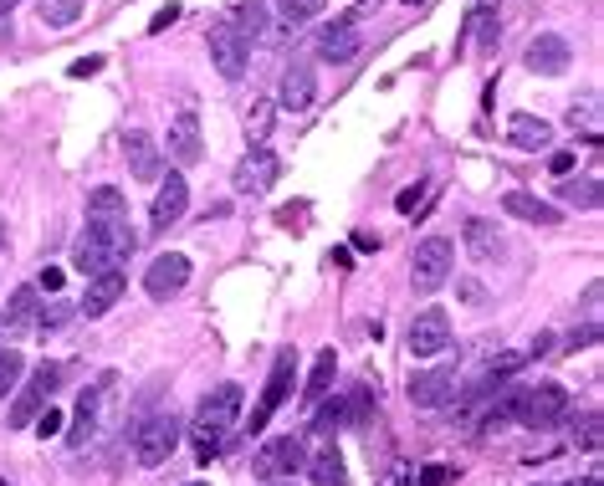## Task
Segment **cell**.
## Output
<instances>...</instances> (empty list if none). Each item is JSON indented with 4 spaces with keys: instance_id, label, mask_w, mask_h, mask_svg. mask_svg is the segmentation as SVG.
<instances>
[{
    "instance_id": "19",
    "label": "cell",
    "mask_w": 604,
    "mask_h": 486,
    "mask_svg": "<svg viewBox=\"0 0 604 486\" xmlns=\"http://www.w3.org/2000/svg\"><path fill=\"white\" fill-rule=\"evenodd\" d=\"M502 210H507L512 220H528V226H558V220H564V210L548 205V200H538V195H528V190L502 195Z\"/></svg>"
},
{
    "instance_id": "20",
    "label": "cell",
    "mask_w": 604,
    "mask_h": 486,
    "mask_svg": "<svg viewBox=\"0 0 604 486\" xmlns=\"http://www.w3.org/2000/svg\"><path fill=\"white\" fill-rule=\"evenodd\" d=\"M461 241H466V251L477 256V261H492V256H502V231L492 226V220H482V215H471L466 220V231H461Z\"/></svg>"
},
{
    "instance_id": "45",
    "label": "cell",
    "mask_w": 604,
    "mask_h": 486,
    "mask_svg": "<svg viewBox=\"0 0 604 486\" xmlns=\"http://www.w3.org/2000/svg\"><path fill=\"white\" fill-rule=\"evenodd\" d=\"M67 72H72V77H93V72H103V57H82V62H72Z\"/></svg>"
},
{
    "instance_id": "25",
    "label": "cell",
    "mask_w": 604,
    "mask_h": 486,
    "mask_svg": "<svg viewBox=\"0 0 604 486\" xmlns=\"http://www.w3.org/2000/svg\"><path fill=\"white\" fill-rule=\"evenodd\" d=\"M333 369H338L333 348H323L318 359H313V374H308V389H302V400H308V405H323V394H328V384H333Z\"/></svg>"
},
{
    "instance_id": "39",
    "label": "cell",
    "mask_w": 604,
    "mask_h": 486,
    "mask_svg": "<svg viewBox=\"0 0 604 486\" xmlns=\"http://www.w3.org/2000/svg\"><path fill=\"white\" fill-rule=\"evenodd\" d=\"M420 200H425V185H415V190H400V200H395V210H400V215H420V210H425Z\"/></svg>"
},
{
    "instance_id": "27",
    "label": "cell",
    "mask_w": 604,
    "mask_h": 486,
    "mask_svg": "<svg viewBox=\"0 0 604 486\" xmlns=\"http://www.w3.org/2000/svg\"><path fill=\"white\" fill-rule=\"evenodd\" d=\"M313 486H349V466H343L338 451L313 456Z\"/></svg>"
},
{
    "instance_id": "42",
    "label": "cell",
    "mask_w": 604,
    "mask_h": 486,
    "mask_svg": "<svg viewBox=\"0 0 604 486\" xmlns=\"http://www.w3.org/2000/svg\"><path fill=\"white\" fill-rule=\"evenodd\" d=\"M36 292L57 297V292H62V267H47V272H41V277H36Z\"/></svg>"
},
{
    "instance_id": "8",
    "label": "cell",
    "mask_w": 604,
    "mask_h": 486,
    "mask_svg": "<svg viewBox=\"0 0 604 486\" xmlns=\"http://www.w3.org/2000/svg\"><path fill=\"white\" fill-rule=\"evenodd\" d=\"M57 384H62V364H41V369L31 374V384L16 394V405H11V415H6V420H11L16 430H21V425H31V420L41 415V405L52 400V389H57Z\"/></svg>"
},
{
    "instance_id": "18",
    "label": "cell",
    "mask_w": 604,
    "mask_h": 486,
    "mask_svg": "<svg viewBox=\"0 0 604 486\" xmlns=\"http://www.w3.org/2000/svg\"><path fill=\"white\" fill-rule=\"evenodd\" d=\"M200 118L195 113H180V118H169V159L175 164H200Z\"/></svg>"
},
{
    "instance_id": "7",
    "label": "cell",
    "mask_w": 604,
    "mask_h": 486,
    "mask_svg": "<svg viewBox=\"0 0 604 486\" xmlns=\"http://www.w3.org/2000/svg\"><path fill=\"white\" fill-rule=\"evenodd\" d=\"M456 389H461V369H456V364L420 369V374L410 379V400H415L420 410H441V405L456 400Z\"/></svg>"
},
{
    "instance_id": "31",
    "label": "cell",
    "mask_w": 604,
    "mask_h": 486,
    "mask_svg": "<svg viewBox=\"0 0 604 486\" xmlns=\"http://www.w3.org/2000/svg\"><path fill=\"white\" fill-rule=\"evenodd\" d=\"M16 328H36V287H21L16 297H11V313H6Z\"/></svg>"
},
{
    "instance_id": "28",
    "label": "cell",
    "mask_w": 604,
    "mask_h": 486,
    "mask_svg": "<svg viewBox=\"0 0 604 486\" xmlns=\"http://www.w3.org/2000/svg\"><path fill=\"white\" fill-rule=\"evenodd\" d=\"M41 6V21L47 26H72L82 11H88V0H36Z\"/></svg>"
},
{
    "instance_id": "32",
    "label": "cell",
    "mask_w": 604,
    "mask_h": 486,
    "mask_svg": "<svg viewBox=\"0 0 604 486\" xmlns=\"http://www.w3.org/2000/svg\"><path fill=\"white\" fill-rule=\"evenodd\" d=\"M323 6H328V0H282V21L287 26H302V21H313V16H323Z\"/></svg>"
},
{
    "instance_id": "13",
    "label": "cell",
    "mask_w": 604,
    "mask_h": 486,
    "mask_svg": "<svg viewBox=\"0 0 604 486\" xmlns=\"http://www.w3.org/2000/svg\"><path fill=\"white\" fill-rule=\"evenodd\" d=\"M210 62H215V72H221L226 82H241L246 77V41L231 31V21L210 26Z\"/></svg>"
},
{
    "instance_id": "53",
    "label": "cell",
    "mask_w": 604,
    "mask_h": 486,
    "mask_svg": "<svg viewBox=\"0 0 604 486\" xmlns=\"http://www.w3.org/2000/svg\"><path fill=\"white\" fill-rule=\"evenodd\" d=\"M277 486H292V481H277Z\"/></svg>"
},
{
    "instance_id": "33",
    "label": "cell",
    "mask_w": 604,
    "mask_h": 486,
    "mask_svg": "<svg viewBox=\"0 0 604 486\" xmlns=\"http://www.w3.org/2000/svg\"><path fill=\"white\" fill-rule=\"evenodd\" d=\"M267 134H272V103H256L251 118H246V139L251 144H267Z\"/></svg>"
},
{
    "instance_id": "21",
    "label": "cell",
    "mask_w": 604,
    "mask_h": 486,
    "mask_svg": "<svg viewBox=\"0 0 604 486\" xmlns=\"http://www.w3.org/2000/svg\"><path fill=\"white\" fill-rule=\"evenodd\" d=\"M354 52H359L354 21H338V26H328V31L318 36V57H323V62H349Z\"/></svg>"
},
{
    "instance_id": "41",
    "label": "cell",
    "mask_w": 604,
    "mask_h": 486,
    "mask_svg": "<svg viewBox=\"0 0 604 486\" xmlns=\"http://www.w3.org/2000/svg\"><path fill=\"white\" fill-rule=\"evenodd\" d=\"M451 481H456L451 466H425V471H420V486H451Z\"/></svg>"
},
{
    "instance_id": "51",
    "label": "cell",
    "mask_w": 604,
    "mask_h": 486,
    "mask_svg": "<svg viewBox=\"0 0 604 486\" xmlns=\"http://www.w3.org/2000/svg\"><path fill=\"white\" fill-rule=\"evenodd\" d=\"M405 6H420V0H405Z\"/></svg>"
},
{
    "instance_id": "48",
    "label": "cell",
    "mask_w": 604,
    "mask_h": 486,
    "mask_svg": "<svg viewBox=\"0 0 604 486\" xmlns=\"http://www.w3.org/2000/svg\"><path fill=\"white\" fill-rule=\"evenodd\" d=\"M564 486H599V476H584V481H564Z\"/></svg>"
},
{
    "instance_id": "6",
    "label": "cell",
    "mask_w": 604,
    "mask_h": 486,
    "mask_svg": "<svg viewBox=\"0 0 604 486\" xmlns=\"http://www.w3.org/2000/svg\"><path fill=\"white\" fill-rule=\"evenodd\" d=\"M292 369H297V353L292 348H282L277 353V364H272V379H267V389H262V400H256V410H251V435L256 430H267V420L282 410V400H287V389H292Z\"/></svg>"
},
{
    "instance_id": "30",
    "label": "cell",
    "mask_w": 604,
    "mask_h": 486,
    "mask_svg": "<svg viewBox=\"0 0 604 486\" xmlns=\"http://www.w3.org/2000/svg\"><path fill=\"white\" fill-rule=\"evenodd\" d=\"M88 215H93V220H118V215H123V190L98 185V190L88 195Z\"/></svg>"
},
{
    "instance_id": "52",
    "label": "cell",
    "mask_w": 604,
    "mask_h": 486,
    "mask_svg": "<svg viewBox=\"0 0 604 486\" xmlns=\"http://www.w3.org/2000/svg\"><path fill=\"white\" fill-rule=\"evenodd\" d=\"M190 486H205V481H190Z\"/></svg>"
},
{
    "instance_id": "1",
    "label": "cell",
    "mask_w": 604,
    "mask_h": 486,
    "mask_svg": "<svg viewBox=\"0 0 604 486\" xmlns=\"http://www.w3.org/2000/svg\"><path fill=\"white\" fill-rule=\"evenodd\" d=\"M241 420V389L236 384H221L215 394L200 400V415L190 425V446H195V461H215L226 446V430Z\"/></svg>"
},
{
    "instance_id": "44",
    "label": "cell",
    "mask_w": 604,
    "mask_h": 486,
    "mask_svg": "<svg viewBox=\"0 0 604 486\" xmlns=\"http://www.w3.org/2000/svg\"><path fill=\"white\" fill-rule=\"evenodd\" d=\"M180 21V6H164L154 21H149V36H159V31H169V26H175Z\"/></svg>"
},
{
    "instance_id": "37",
    "label": "cell",
    "mask_w": 604,
    "mask_h": 486,
    "mask_svg": "<svg viewBox=\"0 0 604 486\" xmlns=\"http://www.w3.org/2000/svg\"><path fill=\"white\" fill-rule=\"evenodd\" d=\"M517 369H523V353H502V359H492V364H487V379L497 384V379H512Z\"/></svg>"
},
{
    "instance_id": "46",
    "label": "cell",
    "mask_w": 604,
    "mask_h": 486,
    "mask_svg": "<svg viewBox=\"0 0 604 486\" xmlns=\"http://www.w3.org/2000/svg\"><path fill=\"white\" fill-rule=\"evenodd\" d=\"M584 451H599V415L589 410V420H584Z\"/></svg>"
},
{
    "instance_id": "29",
    "label": "cell",
    "mask_w": 604,
    "mask_h": 486,
    "mask_svg": "<svg viewBox=\"0 0 604 486\" xmlns=\"http://www.w3.org/2000/svg\"><path fill=\"white\" fill-rule=\"evenodd\" d=\"M98 400H103L98 389H82V400H77V425H72V446H82V440H88V430L98 425Z\"/></svg>"
},
{
    "instance_id": "12",
    "label": "cell",
    "mask_w": 604,
    "mask_h": 486,
    "mask_svg": "<svg viewBox=\"0 0 604 486\" xmlns=\"http://www.w3.org/2000/svg\"><path fill=\"white\" fill-rule=\"evenodd\" d=\"M451 348V318L441 313V307H425V313L415 318L410 328V353L415 359H436V353Z\"/></svg>"
},
{
    "instance_id": "3",
    "label": "cell",
    "mask_w": 604,
    "mask_h": 486,
    "mask_svg": "<svg viewBox=\"0 0 604 486\" xmlns=\"http://www.w3.org/2000/svg\"><path fill=\"white\" fill-rule=\"evenodd\" d=\"M451 267H456V241L451 236H425L415 246V261H410L415 292H441L446 277H451Z\"/></svg>"
},
{
    "instance_id": "47",
    "label": "cell",
    "mask_w": 604,
    "mask_h": 486,
    "mask_svg": "<svg viewBox=\"0 0 604 486\" xmlns=\"http://www.w3.org/2000/svg\"><path fill=\"white\" fill-rule=\"evenodd\" d=\"M456 287H461V297H466V302H482V297H487V292H482V282H456Z\"/></svg>"
},
{
    "instance_id": "10",
    "label": "cell",
    "mask_w": 604,
    "mask_h": 486,
    "mask_svg": "<svg viewBox=\"0 0 604 486\" xmlns=\"http://www.w3.org/2000/svg\"><path fill=\"white\" fill-rule=\"evenodd\" d=\"M185 282H190V256H180V251H164L154 267L144 272V292L154 302H169L175 292H185Z\"/></svg>"
},
{
    "instance_id": "23",
    "label": "cell",
    "mask_w": 604,
    "mask_h": 486,
    "mask_svg": "<svg viewBox=\"0 0 604 486\" xmlns=\"http://www.w3.org/2000/svg\"><path fill=\"white\" fill-rule=\"evenodd\" d=\"M277 103L292 108V113L308 108V103H313V72H308V67H287V72H282V87H277Z\"/></svg>"
},
{
    "instance_id": "15",
    "label": "cell",
    "mask_w": 604,
    "mask_h": 486,
    "mask_svg": "<svg viewBox=\"0 0 604 486\" xmlns=\"http://www.w3.org/2000/svg\"><path fill=\"white\" fill-rule=\"evenodd\" d=\"M123 159H128V169H134V180H144V185H154L159 174H164V154H159V144L149 139V134H123Z\"/></svg>"
},
{
    "instance_id": "2",
    "label": "cell",
    "mask_w": 604,
    "mask_h": 486,
    "mask_svg": "<svg viewBox=\"0 0 604 486\" xmlns=\"http://www.w3.org/2000/svg\"><path fill=\"white\" fill-rule=\"evenodd\" d=\"M512 410H517V425H528V430H553V425L569 420L574 400H569L564 384H538V389L512 394Z\"/></svg>"
},
{
    "instance_id": "43",
    "label": "cell",
    "mask_w": 604,
    "mask_h": 486,
    "mask_svg": "<svg viewBox=\"0 0 604 486\" xmlns=\"http://www.w3.org/2000/svg\"><path fill=\"white\" fill-rule=\"evenodd\" d=\"M574 164H579V159H574V154H569V149H558V154H553V159H548V169H553V174H558V180H569V174H574Z\"/></svg>"
},
{
    "instance_id": "4",
    "label": "cell",
    "mask_w": 604,
    "mask_h": 486,
    "mask_svg": "<svg viewBox=\"0 0 604 486\" xmlns=\"http://www.w3.org/2000/svg\"><path fill=\"white\" fill-rule=\"evenodd\" d=\"M175 446H180V415H149L144 425H139V435H134V456H139V466H164L169 456H175Z\"/></svg>"
},
{
    "instance_id": "22",
    "label": "cell",
    "mask_w": 604,
    "mask_h": 486,
    "mask_svg": "<svg viewBox=\"0 0 604 486\" xmlns=\"http://www.w3.org/2000/svg\"><path fill=\"white\" fill-rule=\"evenodd\" d=\"M507 139H512L517 149L538 154V149H548V144H553V128H548L543 118H533V113H517V118L507 123Z\"/></svg>"
},
{
    "instance_id": "11",
    "label": "cell",
    "mask_w": 604,
    "mask_h": 486,
    "mask_svg": "<svg viewBox=\"0 0 604 486\" xmlns=\"http://www.w3.org/2000/svg\"><path fill=\"white\" fill-rule=\"evenodd\" d=\"M523 62H528V72H538V77H558V72H569L574 47H569V36H558V31H538Z\"/></svg>"
},
{
    "instance_id": "54",
    "label": "cell",
    "mask_w": 604,
    "mask_h": 486,
    "mask_svg": "<svg viewBox=\"0 0 604 486\" xmlns=\"http://www.w3.org/2000/svg\"><path fill=\"white\" fill-rule=\"evenodd\" d=\"M0 486H6V481H0Z\"/></svg>"
},
{
    "instance_id": "40",
    "label": "cell",
    "mask_w": 604,
    "mask_h": 486,
    "mask_svg": "<svg viewBox=\"0 0 604 486\" xmlns=\"http://www.w3.org/2000/svg\"><path fill=\"white\" fill-rule=\"evenodd\" d=\"M477 31H482V47H492V41H497V31H502L497 11H477Z\"/></svg>"
},
{
    "instance_id": "17",
    "label": "cell",
    "mask_w": 604,
    "mask_h": 486,
    "mask_svg": "<svg viewBox=\"0 0 604 486\" xmlns=\"http://www.w3.org/2000/svg\"><path fill=\"white\" fill-rule=\"evenodd\" d=\"M72 267L82 272V277H98V272H108V267H118L113 261V251H108V241H103V231L88 220V231L77 236V246H72Z\"/></svg>"
},
{
    "instance_id": "38",
    "label": "cell",
    "mask_w": 604,
    "mask_h": 486,
    "mask_svg": "<svg viewBox=\"0 0 604 486\" xmlns=\"http://www.w3.org/2000/svg\"><path fill=\"white\" fill-rule=\"evenodd\" d=\"M31 425H36V435H41V440H47V435H57V430H62V410H52V405H47V410H41Z\"/></svg>"
},
{
    "instance_id": "9",
    "label": "cell",
    "mask_w": 604,
    "mask_h": 486,
    "mask_svg": "<svg viewBox=\"0 0 604 486\" xmlns=\"http://www.w3.org/2000/svg\"><path fill=\"white\" fill-rule=\"evenodd\" d=\"M277 180H282V159H277L267 144H251V154L236 164V190H246V195H267Z\"/></svg>"
},
{
    "instance_id": "35",
    "label": "cell",
    "mask_w": 604,
    "mask_h": 486,
    "mask_svg": "<svg viewBox=\"0 0 604 486\" xmlns=\"http://www.w3.org/2000/svg\"><path fill=\"white\" fill-rule=\"evenodd\" d=\"M67 318H72V307H67V302H52V307H41V313H36V328H41V333H57Z\"/></svg>"
},
{
    "instance_id": "26",
    "label": "cell",
    "mask_w": 604,
    "mask_h": 486,
    "mask_svg": "<svg viewBox=\"0 0 604 486\" xmlns=\"http://www.w3.org/2000/svg\"><path fill=\"white\" fill-rule=\"evenodd\" d=\"M558 200L579 205V210H599V180H594V174H589V180H564V185H558Z\"/></svg>"
},
{
    "instance_id": "24",
    "label": "cell",
    "mask_w": 604,
    "mask_h": 486,
    "mask_svg": "<svg viewBox=\"0 0 604 486\" xmlns=\"http://www.w3.org/2000/svg\"><path fill=\"white\" fill-rule=\"evenodd\" d=\"M231 31L246 41V47H251V41H262L267 36V6H262V0H241L236 16H231Z\"/></svg>"
},
{
    "instance_id": "36",
    "label": "cell",
    "mask_w": 604,
    "mask_h": 486,
    "mask_svg": "<svg viewBox=\"0 0 604 486\" xmlns=\"http://www.w3.org/2000/svg\"><path fill=\"white\" fill-rule=\"evenodd\" d=\"M569 123H574V128H584L589 139H599V103H584V108H574V113H569Z\"/></svg>"
},
{
    "instance_id": "16",
    "label": "cell",
    "mask_w": 604,
    "mask_h": 486,
    "mask_svg": "<svg viewBox=\"0 0 604 486\" xmlns=\"http://www.w3.org/2000/svg\"><path fill=\"white\" fill-rule=\"evenodd\" d=\"M123 272L118 267H108V272H98V277H88V292H82V302H77V313L82 318H103L108 313V307L123 297Z\"/></svg>"
},
{
    "instance_id": "49",
    "label": "cell",
    "mask_w": 604,
    "mask_h": 486,
    "mask_svg": "<svg viewBox=\"0 0 604 486\" xmlns=\"http://www.w3.org/2000/svg\"><path fill=\"white\" fill-rule=\"evenodd\" d=\"M11 6H16V0H0V16H6V11H11Z\"/></svg>"
},
{
    "instance_id": "5",
    "label": "cell",
    "mask_w": 604,
    "mask_h": 486,
    "mask_svg": "<svg viewBox=\"0 0 604 486\" xmlns=\"http://www.w3.org/2000/svg\"><path fill=\"white\" fill-rule=\"evenodd\" d=\"M302 461H308L302 440H297V435H277V440H267V446L256 451L251 471L262 476V481H292V476L302 471Z\"/></svg>"
},
{
    "instance_id": "34",
    "label": "cell",
    "mask_w": 604,
    "mask_h": 486,
    "mask_svg": "<svg viewBox=\"0 0 604 486\" xmlns=\"http://www.w3.org/2000/svg\"><path fill=\"white\" fill-rule=\"evenodd\" d=\"M16 379H21V353L16 348H0V400L16 389Z\"/></svg>"
},
{
    "instance_id": "14",
    "label": "cell",
    "mask_w": 604,
    "mask_h": 486,
    "mask_svg": "<svg viewBox=\"0 0 604 486\" xmlns=\"http://www.w3.org/2000/svg\"><path fill=\"white\" fill-rule=\"evenodd\" d=\"M185 205H190V185H185V174H169V180L159 185L154 210H149V231H154V236H164V231L185 215Z\"/></svg>"
},
{
    "instance_id": "50",
    "label": "cell",
    "mask_w": 604,
    "mask_h": 486,
    "mask_svg": "<svg viewBox=\"0 0 604 486\" xmlns=\"http://www.w3.org/2000/svg\"><path fill=\"white\" fill-rule=\"evenodd\" d=\"M0 246H6V220H0Z\"/></svg>"
}]
</instances>
